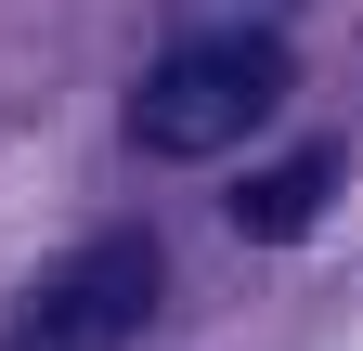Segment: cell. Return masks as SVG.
<instances>
[{"mask_svg": "<svg viewBox=\"0 0 363 351\" xmlns=\"http://www.w3.org/2000/svg\"><path fill=\"white\" fill-rule=\"evenodd\" d=\"M156 299H169L156 234H91L65 274L39 286L26 338H39V351H117V338H143V325H156Z\"/></svg>", "mask_w": 363, "mask_h": 351, "instance_id": "2", "label": "cell"}, {"mask_svg": "<svg viewBox=\"0 0 363 351\" xmlns=\"http://www.w3.org/2000/svg\"><path fill=\"white\" fill-rule=\"evenodd\" d=\"M337 183H350V156H337V144H298L286 169H259V183L234 195V234H272V247H286V234H311V222L337 208Z\"/></svg>", "mask_w": 363, "mask_h": 351, "instance_id": "3", "label": "cell"}, {"mask_svg": "<svg viewBox=\"0 0 363 351\" xmlns=\"http://www.w3.org/2000/svg\"><path fill=\"white\" fill-rule=\"evenodd\" d=\"M195 14H272V0H195Z\"/></svg>", "mask_w": 363, "mask_h": 351, "instance_id": "4", "label": "cell"}, {"mask_svg": "<svg viewBox=\"0 0 363 351\" xmlns=\"http://www.w3.org/2000/svg\"><path fill=\"white\" fill-rule=\"evenodd\" d=\"M272 104H286V39L272 26H208L182 53H156V78L130 92V144L143 156H220Z\"/></svg>", "mask_w": 363, "mask_h": 351, "instance_id": "1", "label": "cell"}]
</instances>
